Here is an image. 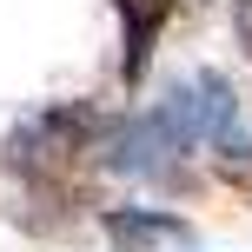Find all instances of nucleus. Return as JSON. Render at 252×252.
Segmentation results:
<instances>
[{"label": "nucleus", "mask_w": 252, "mask_h": 252, "mask_svg": "<svg viewBox=\"0 0 252 252\" xmlns=\"http://www.w3.org/2000/svg\"><path fill=\"white\" fill-rule=\"evenodd\" d=\"M159 106L173 113L179 133H186V146H213V153H226L232 166L252 159V139H246V126H239V100H232L226 73H213V66H206V73L179 80Z\"/></svg>", "instance_id": "nucleus-1"}, {"label": "nucleus", "mask_w": 252, "mask_h": 252, "mask_svg": "<svg viewBox=\"0 0 252 252\" xmlns=\"http://www.w3.org/2000/svg\"><path fill=\"white\" fill-rule=\"evenodd\" d=\"M93 133H100V113H93V106H80V100H73V106H47V113H33V120L13 126V139H7V166L33 173V166H47V159L80 153Z\"/></svg>", "instance_id": "nucleus-2"}, {"label": "nucleus", "mask_w": 252, "mask_h": 252, "mask_svg": "<svg viewBox=\"0 0 252 252\" xmlns=\"http://www.w3.org/2000/svg\"><path fill=\"white\" fill-rule=\"evenodd\" d=\"M179 153H192L186 133L173 126V113H166V106H153V113L126 120L120 133H113L106 166H113V173H126V179H166V173L179 166Z\"/></svg>", "instance_id": "nucleus-3"}, {"label": "nucleus", "mask_w": 252, "mask_h": 252, "mask_svg": "<svg viewBox=\"0 0 252 252\" xmlns=\"http://www.w3.org/2000/svg\"><path fill=\"white\" fill-rule=\"evenodd\" d=\"M100 226L113 232V246H179L186 239V219L179 213H153V206H113Z\"/></svg>", "instance_id": "nucleus-4"}]
</instances>
